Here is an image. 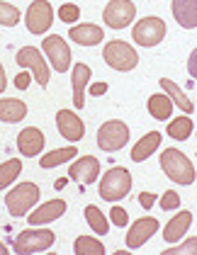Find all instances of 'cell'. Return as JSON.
<instances>
[{
	"label": "cell",
	"mask_w": 197,
	"mask_h": 255,
	"mask_svg": "<svg viewBox=\"0 0 197 255\" xmlns=\"http://www.w3.org/2000/svg\"><path fill=\"white\" fill-rule=\"evenodd\" d=\"M102 56H105L110 68L122 71V73L137 68V63H139V54L134 51V46H129L127 41H119V39L107 41L105 49H102Z\"/></svg>",
	"instance_id": "obj_3"
},
{
	"label": "cell",
	"mask_w": 197,
	"mask_h": 255,
	"mask_svg": "<svg viewBox=\"0 0 197 255\" xmlns=\"http://www.w3.org/2000/svg\"><path fill=\"white\" fill-rule=\"evenodd\" d=\"M171 10H173V17L183 29L197 27V0H173Z\"/></svg>",
	"instance_id": "obj_17"
},
{
	"label": "cell",
	"mask_w": 197,
	"mask_h": 255,
	"mask_svg": "<svg viewBox=\"0 0 197 255\" xmlns=\"http://www.w3.org/2000/svg\"><path fill=\"white\" fill-rule=\"evenodd\" d=\"M24 20H27V29H29L32 34H44V32L54 24V10H51V5H49L46 0H34V2L27 7Z\"/></svg>",
	"instance_id": "obj_10"
},
{
	"label": "cell",
	"mask_w": 197,
	"mask_h": 255,
	"mask_svg": "<svg viewBox=\"0 0 197 255\" xmlns=\"http://www.w3.org/2000/svg\"><path fill=\"white\" fill-rule=\"evenodd\" d=\"M158 231V219L154 216H141L139 221L132 224V229H129V234H127V248H141L151 236Z\"/></svg>",
	"instance_id": "obj_12"
},
{
	"label": "cell",
	"mask_w": 197,
	"mask_h": 255,
	"mask_svg": "<svg viewBox=\"0 0 197 255\" xmlns=\"http://www.w3.org/2000/svg\"><path fill=\"white\" fill-rule=\"evenodd\" d=\"M129 141V127L119 119H110L98 129V146L107 153H115L119 148H124Z\"/></svg>",
	"instance_id": "obj_6"
},
{
	"label": "cell",
	"mask_w": 197,
	"mask_h": 255,
	"mask_svg": "<svg viewBox=\"0 0 197 255\" xmlns=\"http://www.w3.org/2000/svg\"><path fill=\"white\" fill-rule=\"evenodd\" d=\"M5 85H7V80H5V68H2V63H0V93H5Z\"/></svg>",
	"instance_id": "obj_39"
},
{
	"label": "cell",
	"mask_w": 197,
	"mask_h": 255,
	"mask_svg": "<svg viewBox=\"0 0 197 255\" xmlns=\"http://www.w3.org/2000/svg\"><path fill=\"white\" fill-rule=\"evenodd\" d=\"M129 190H132V175L127 168H110L98 185L100 197L107 202H117L122 197H127Z\"/></svg>",
	"instance_id": "obj_2"
},
{
	"label": "cell",
	"mask_w": 197,
	"mask_h": 255,
	"mask_svg": "<svg viewBox=\"0 0 197 255\" xmlns=\"http://www.w3.org/2000/svg\"><path fill=\"white\" fill-rule=\"evenodd\" d=\"M190 224H193V214H190L188 209H183L180 214L173 216V219L166 224V229H163V238H166L168 243H178V241H180V236L188 234Z\"/></svg>",
	"instance_id": "obj_19"
},
{
	"label": "cell",
	"mask_w": 197,
	"mask_h": 255,
	"mask_svg": "<svg viewBox=\"0 0 197 255\" xmlns=\"http://www.w3.org/2000/svg\"><path fill=\"white\" fill-rule=\"evenodd\" d=\"M149 115L154 119H171L173 115V100L166 93H156L149 98Z\"/></svg>",
	"instance_id": "obj_24"
},
{
	"label": "cell",
	"mask_w": 197,
	"mask_h": 255,
	"mask_svg": "<svg viewBox=\"0 0 197 255\" xmlns=\"http://www.w3.org/2000/svg\"><path fill=\"white\" fill-rule=\"evenodd\" d=\"M39 199V187L34 182H22L5 195V204L10 216H24Z\"/></svg>",
	"instance_id": "obj_4"
},
{
	"label": "cell",
	"mask_w": 197,
	"mask_h": 255,
	"mask_svg": "<svg viewBox=\"0 0 197 255\" xmlns=\"http://www.w3.org/2000/svg\"><path fill=\"white\" fill-rule=\"evenodd\" d=\"M44 54H46V59L51 61L54 71L66 73L71 68V49H68V44L59 34H51V37L44 39Z\"/></svg>",
	"instance_id": "obj_11"
},
{
	"label": "cell",
	"mask_w": 197,
	"mask_h": 255,
	"mask_svg": "<svg viewBox=\"0 0 197 255\" xmlns=\"http://www.w3.org/2000/svg\"><path fill=\"white\" fill-rule=\"evenodd\" d=\"M68 37L80 44V46H95L100 41L105 39V34H102V27L100 24H76V27H71V32H68Z\"/></svg>",
	"instance_id": "obj_18"
},
{
	"label": "cell",
	"mask_w": 197,
	"mask_h": 255,
	"mask_svg": "<svg viewBox=\"0 0 197 255\" xmlns=\"http://www.w3.org/2000/svg\"><path fill=\"white\" fill-rule=\"evenodd\" d=\"M93 76V71H90V66H85V63H76V68H73V107L76 110H83V105H85V98H83V90H85V85H88V80Z\"/></svg>",
	"instance_id": "obj_20"
},
{
	"label": "cell",
	"mask_w": 197,
	"mask_h": 255,
	"mask_svg": "<svg viewBox=\"0 0 197 255\" xmlns=\"http://www.w3.org/2000/svg\"><path fill=\"white\" fill-rule=\"evenodd\" d=\"M7 253V248H5V243H0V255H5Z\"/></svg>",
	"instance_id": "obj_40"
},
{
	"label": "cell",
	"mask_w": 197,
	"mask_h": 255,
	"mask_svg": "<svg viewBox=\"0 0 197 255\" xmlns=\"http://www.w3.org/2000/svg\"><path fill=\"white\" fill-rule=\"evenodd\" d=\"M20 22V10L10 2H0V24L2 27H15Z\"/></svg>",
	"instance_id": "obj_30"
},
{
	"label": "cell",
	"mask_w": 197,
	"mask_h": 255,
	"mask_svg": "<svg viewBox=\"0 0 197 255\" xmlns=\"http://www.w3.org/2000/svg\"><path fill=\"white\" fill-rule=\"evenodd\" d=\"M110 219H112V224L119 226V229H124L127 224H129V214L122 209V207H112V212H110Z\"/></svg>",
	"instance_id": "obj_34"
},
{
	"label": "cell",
	"mask_w": 197,
	"mask_h": 255,
	"mask_svg": "<svg viewBox=\"0 0 197 255\" xmlns=\"http://www.w3.org/2000/svg\"><path fill=\"white\" fill-rule=\"evenodd\" d=\"M132 37L139 46H156L158 41L166 37V22L161 17H141L132 29Z\"/></svg>",
	"instance_id": "obj_7"
},
{
	"label": "cell",
	"mask_w": 197,
	"mask_h": 255,
	"mask_svg": "<svg viewBox=\"0 0 197 255\" xmlns=\"http://www.w3.org/2000/svg\"><path fill=\"white\" fill-rule=\"evenodd\" d=\"M178 207H180V195L173 192V190L163 192V197H161V209L163 212H171V209H178Z\"/></svg>",
	"instance_id": "obj_33"
},
{
	"label": "cell",
	"mask_w": 197,
	"mask_h": 255,
	"mask_svg": "<svg viewBox=\"0 0 197 255\" xmlns=\"http://www.w3.org/2000/svg\"><path fill=\"white\" fill-rule=\"evenodd\" d=\"M85 219H88L90 229H93L98 236H105L107 231H110V221L105 219V214L100 212L95 204H88V207H85Z\"/></svg>",
	"instance_id": "obj_28"
},
{
	"label": "cell",
	"mask_w": 197,
	"mask_h": 255,
	"mask_svg": "<svg viewBox=\"0 0 197 255\" xmlns=\"http://www.w3.org/2000/svg\"><path fill=\"white\" fill-rule=\"evenodd\" d=\"M105 93H107V83H93V85H90V95L100 98V95H105Z\"/></svg>",
	"instance_id": "obj_37"
},
{
	"label": "cell",
	"mask_w": 197,
	"mask_h": 255,
	"mask_svg": "<svg viewBox=\"0 0 197 255\" xmlns=\"http://www.w3.org/2000/svg\"><path fill=\"white\" fill-rule=\"evenodd\" d=\"M158 83H161L163 93L173 100V105H178V107H180V112H183V115H193V112H195V105H193V100H188V95L180 90V85H176V83H173L171 78H161Z\"/></svg>",
	"instance_id": "obj_21"
},
{
	"label": "cell",
	"mask_w": 197,
	"mask_h": 255,
	"mask_svg": "<svg viewBox=\"0 0 197 255\" xmlns=\"http://www.w3.org/2000/svg\"><path fill=\"white\" fill-rule=\"evenodd\" d=\"M139 204H141L144 209H151V207L156 204V195H154V192H141V195H139Z\"/></svg>",
	"instance_id": "obj_35"
},
{
	"label": "cell",
	"mask_w": 197,
	"mask_h": 255,
	"mask_svg": "<svg viewBox=\"0 0 197 255\" xmlns=\"http://www.w3.org/2000/svg\"><path fill=\"white\" fill-rule=\"evenodd\" d=\"M100 175V160L93 156H83L78 158L71 168H68V177H73V180H78L83 185H90V182H95Z\"/></svg>",
	"instance_id": "obj_14"
},
{
	"label": "cell",
	"mask_w": 197,
	"mask_h": 255,
	"mask_svg": "<svg viewBox=\"0 0 197 255\" xmlns=\"http://www.w3.org/2000/svg\"><path fill=\"white\" fill-rule=\"evenodd\" d=\"M78 156V151H76V146H66V148H56V151H51V153H46L44 158H39V165L46 170V168H56V165H63L66 160H71V158Z\"/></svg>",
	"instance_id": "obj_25"
},
{
	"label": "cell",
	"mask_w": 197,
	"mask_h": 255,
	"mask_svg": "<svg viewBox=\"0 0 197 255\" xmlns=\"http://www.w3.org/2000/svg\"><path fill=\"white\" fill-rule=\"evenodd\" d=\"M44 141H46V136L41 134L37 127H27V129H22L17 134V148H20V153L24 158H34L41 153Z\"/></svg>",
	"instance_id": "obj_13"
},
{
	"label": "cell",
	"mask_w": 197,
	"mask_h": 255,
	"mask_svg": "<svg viewBox=\"0 0 197 255\" xmlns=\"http://www.w3.org/2000/svg\"><path fill=\"white\" fill-rule=\"evenodd\" d=\"M59 17L61 22H78L80 17V7L78 5H73V2H61V7H59Z\"/></svg>",
	"instance_id": "obj_31"
},
{
	"label": "cell",
	"mask_w": 197,
	"mask_h": 255,
	"mask_svg": "<svg viewBox=\"0 0 197 255\" xmlns=\"http://www.w3.org/2000/svg\"><path fill=\"white\" fill-rule=\"evenodd\" d=\"M54 241H56V236L51 234L49 229H27L20 236H15L12 248H15L17 255H29V253H39V251L51 248Z\"/></svg>",
	"instance_id": "obj_5"
},
{
	"label": "cell",
	"mask_w": 197,
	"mask_h": 255,
	"mask_svg": "<svg viewBox=\"0 0 197 255\" xmlns=\"http://www.w3.org/2000/svg\"><path fill=\"white\" fill-rule=\"evenodd\" d=\"M29 73H27V71H24V73H20V76H17V78H15V85H17V88H20V90H27V85H29Z\"/></svg>",
	"instance_id": "obj_38"
},
{
	"label": "cell",
	"mask_w": 197,
	"mask_h": 255,
	"mask_svg": "<svg viewBox=\"0 0 197 255\" xmlns=\"http://www.w3.org/2000/svg\"><path fill=\"white\" fill-rule=\"evenodd\" d=\"M163 255H197V238H188L176 248H168Z\"/></svg>",
	"instance_id": "obj_32"
},
{
	"label": "cell",
	"mask_w": 197,
	"mask_h": 255,
	"mask_svg": "<svg viewBox=\"0 0 197 255\" xmlns=\"http://www.w3.org/2000/svg\"><path fill=\"white\" fill-rule=\"evenodd\" d=\"M56 127H59L61 136L68 138V141H80L83 134H85V127L83 122L76 117V112L71 110H59L56 112Z\"/></svg>",
	"instance_id": "obj_15"
},
{
	"label": "cell",
	"mask_w": 197,
	"mask_h": 255,
	"mask_svg": "<svg viewBox=\"0 0 197 255\" xmlns=\"http://www.w3.org/2000/svg\"><path fill=\"white\" fill-rule=\"evenodd\" d=\"M15 61H17V66L29 68V71L34 73V80L39 83L41 88L49 85V66H46V61H44L39 49H34V46H24V49L17 51Z\"/></svg>",
	"instance_id": "obj_8"
},
{
	"label": "cell",
	"mask_w": 197,
	"mask_h": 255,
	"mask_svg": "<svg viewBox=\"0 0 197 255\" xmlns=\"http://www.w3.org/2000/svg\"><path fill=\"white\" fill-rule=\"evenodd\" d=\"M190 134H193V119L188 117V115L173 119V122L168 124V136L176 138V141H185Z\"/></svg>",
	"instance_id": "obj_29"
},
{
	"label": "cell",
	"mask_w": 197,
	"mask_h": 255,
	"mask_svg": "<svg viewBox=\"0 0 197 255\" xmlns=\"http://www.w3.org/2000/svg\"><path fill=\"white\" fill-rule=\"evenodd\" d=\"M134 15H137L134 2H129V0H110L105 12H102V20L107 22V27H112V29H124L129 22H134Z\"/></svg>",
	"instance_id": "obj_9"
},
{
	"label": "cell",
	"mask_w": 197,
	"mask_h": 255,
	"mask_svg": "<svg viewBox=\"0 0 197 255\" xmlns=\"http://www.w3.org/2000/svg\"><path fill=\"white\" fill-rule=\"evenodd\" d=\"M188 71H190V76L197 80V49H193V54H190V59H188Z\"/></svg>",
	"instance_id": "obj_36"
},
{
	"label": "cell",
	"mask_w": 197,
	"mask_h": 255,
	"mask_svg": "<svg viewBox=\"0 0 197 255\" xmlns=\"http://www.w3.org/2000/svg\"><path fill=\"white\" fill-rule=\"evenodd\" d=\"M73 251H76V255H102L105 246L93 236H78L73 243Z\"/></svg>",
	"instance_id": "obj_27"
},
{
	"label": "cell",
	"mask_w": 197,
	"mask_h": 255,
	"mask_svg": "<svg viewBox=\"0 0 197 255\" xmlns=\"http://www.w3.org/2000/svg\"><path fill=\"white\" fill-rule=\"evenodd\" d=\"M161 170L171 177L173 182H180V185H193L197 177L190 158L185 153H180L178 148H166L161 153Z\"/></svg>",
	"instance_id": "obj_1"
},
{
	"label": "cell",
	"mask_w": 197,
	"mask_h": 255,
	"mask_svg": "<svg viewBox=\"0 0 197 255\" xmlns=\"http://www.w3.org/2000/svg\"><path fill=\"white\" fill-rule=\"evenodd\" d=\"M158 146H161V131H149V134L141 138V141H137V146L132 148V160H134V163H144Z\"/></svg>",
	"instance_id": "obj_22"
},
{
	"label": "cell",
	"mask_w": 197,
	"mask_h": 255,
	"mask_svg": "<svg viewBox=\"0 0 197 255\" xmlns=\"http://www.w3.org/2000/svg\"><path fill=\"white\" fill-rule=\"evenodd\" d=\"M27 115V105L22 100L15 98H5L0 100V119L7 122V124H17L20 119H24Z\"/></svg>",
	"instance_id": "obj_23"
},
{
	"label": "cell",
	"mask_w": 197,
	"mask_h": 255,
	"mask_svg": "<svg viewBox=\"0 0 197 255\" xmlns=\"http://www.w3.org/2000/svg\"><path fill=\"white\" fill-rule=\"evenodd\" d=\"M63 212H66V202H63V199H51V202L41 204L39 209H34L32 214L27 216V221H29L32 226H44V224L56 221L59 216H63Z\"/></svg>",
	"instance_id": "obj_16"
},
{
	"label": "cell",
	"mask_w": 197,
	"mask_h": 255,
	"mask_svg": "<svg viewBox=\"0 0 197 255\" xmlns=\"http://www.w3.org/2000/svg\"><path fill=\"white\" fill-rule=\"evenodd\" d=\"M22 173V160L20 158H10L0 165V190H5L7 185L15 182V177H20Z\"/></svg>",
	"instance_id": "obj_26"
}]
</instances>
